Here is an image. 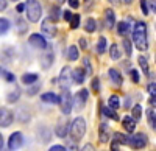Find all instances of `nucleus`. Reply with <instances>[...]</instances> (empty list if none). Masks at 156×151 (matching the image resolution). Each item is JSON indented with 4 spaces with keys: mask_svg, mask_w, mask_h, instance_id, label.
Returning <instances> with one entry per match:
<instances>
[{
    "mask_svg": "<svg viewBox=\"0 0 156 151\" xmlns=\"http://www.w3.org/2000/svg\"><path fill=\"white\" fill-rule=\"evenodd\" d=\"M133 42L137 47V50L145 52L148 48V41H147V25L144 22H137L133 28Z\"/></svg>",
    "mask_w": 156,
    "mask_h": 151,
    "instance_id": "obj_1",
    "label": "nucleus"
},
{
    "mask_svg": "<svg viewBox=\"0 0 156 151\" xmlns=\"http://www.w3.org/2000/svg\"><path fill=\"white\" fill-rule=\"evenodd\" d=\"M69 134L75 142H80L86 134V122L83 117H76L69 126Z\"/></svg>",
    "mask_w": 156,
    "mask_h": 151,
    "instance_id": "obj_2",
    "label": "nucleus"
},
{
    "mask_svg": "<svg viewBox=\"0 0 156 151\" xmlns=\"http://www.w3.org/2000/svg\"><path fill=\"white\" fill-rule=\"evenodd\" d=\"M25 14H27V19L30 22H37L41 19V14H42V8H41V3L37 0H27L25 2Z\"/></svg>",
    "mask_w": 156,
    "mask_h": 151,
    "instance_id": "obj_3",
    "label": "nucleus"
},
{
    "mask_svg": "<svg viewBox=\"0 0 156 151\" xmlns=\"http://www.w3.org/2000/svg\"><path fill=\"white\" fill-rule=\"evenodd\" d=\"M59 108H61V112L64 115H69L70 112H72V95L69 92V89H62V94L59 95Z\"/></svg>",
    "mask_w": 156,
    "mask_h": 151,
    "instance_id": "obj_4",
    "label": "nucleus"
},
{
    "mask_svg": "<svg viewBox=\"0 0 156 151\" xmlns=\"http://www.w3.org/2000/svg\"><path fill=\"white\" fill-rule=\"evenodd\" d=\"M58 83H59V87L61 89H69L72 86L73 80H72V69L70 67H62L61 73H59V78H58Z\"/></svg>",
    "mask_w": 156,
    "mask_h": 151,
    "instance_id": "obj_5",
    "label": "nucleus"
},
{
    "mask_svg": "<svg viewBox=\"0 0 156 151\" xmlns=\"http://www.w3.org/2000/svg\"><path fill=\"white\" fill-rule=\"evenodd\" d=\"M148 143V139L144 132H139V134H134V136H129L128 137V145L133 146L136 149H140V148H145Z\"/></svg>",
    "mask_w": 156,
    "mask_h": 151,
    "instance_id": "obj_6",
    "label": "nucleus"
},
{
    "mask_svg": "<svg viewBox=\"0 0 156 151\" xmlns=\"http://www.w3.org/2000/svg\"><path fill=\"white\" fill-rule=\"evenodd\" d=\"M86 101H87V91L86 89H81L80 92H76L72 97V106L76 111H81L86 106Z\"/></svg>",
    "mask_w": 156,
    "mask_h": 151,
    "instance_id": "obj_7",
    "label": "nucleus"
},
{
    "mask_svg": "<svg viewBox=\"0 0 156 151\" xmlns=\"http://www.w3.org/2000/svg\"><path fill=\"white\" fill-rule=\"evenodd\" d=\"M41 30H42V33H44L47 37H55L56 33H58L55 22L51 20L50 17H48V19H44V20L41 22Z\"/></svg>",
    "mask_w": 156,
    "mask_h": 151,
    "instance_id": "obj_8",
    "label": "nucleus"
},
{
    "mask_svg": "<svg viewBox=\"0 0 156 151\" xmlns=\"http://www.w3.org/2000/svg\"><path fill=\"white\" fill-rule=\"evenodd\" d=\"M22 143H23V136H22V132L16 131V132H12V134L9 136V139H8V148H9V151L19 149V148L22 146Z\"/></svg>",
    "mask_w": 156,
    "mask_h": 151,
    "instance_id": "obj_9",
    "label": "nucleus"
},
{
    "mask_svg": "<svg viewBox=\"0 0 156 151\" xmlns=\"http://www.w3.org/2000/svg\"><path fill=\"white\" fill-rule=\"evenodd\" d=\"M14 122V115H12V112L6 108H0V126L3 128H8L12 125Z\"/></svg>",
    "mask_w": 156,
    "mask_h": 151,
    "instance_id": "obj_10",
    "label": "nucleus"
},
{
    "mask_svg": "<svg viewBox=\"0 0 156 151\" xmlns=\"http://www.w3.org/2000/svg\"><path fill=\"white\" fill-rule=\"evenodd\" d=\"M28 42H30L34 48H39V50L47 48V41H45V37H44L42 34H39V33H33V34L28 37Z\"/></svg>",
    "mask_w": 156,
    "mask_h": 151,
    "instance_id": "obj_11",
    "label": "nucleus"
},
{
    "mask_svg": "<svg viewBox=\"0 0 156 151\" xmlns=\"http://www.w3.org/2000/svg\"><path fill=\"white\" fill-rule=\"evenodd\" d=\"M55 134L59 137V139H66L67 134H69V123H67V120H64V118L58 120L56 126H55Z\"/></svg>",
    "mask_w": 156,
    "mask_h": 151,
    "instance_id": "obj_12",
    "label": "nucleus"
},
{
    "mask_svg": "<svg viewBox=\"0 0 156 151\" xmlns=\"http://www.w3.org/2000/svg\"><path fill=\"white\" fill-rule=\"evenodd\" d=\"M111 129L106 123H101L100 125V128H98V140L100 143H108L109 139H111Z\"/></svg>",
    "mask_w": 156,
    "mask_h": 151,
    "instance_id": "obj_13",
    "label": "nucleus"
},
{
    "mask_svg": "<svg viewBox=\"0 0 156 151\" xmlns=\"http://www.w3.org/2000/svg\"><path fill=\"white\" fill-rule=\"evenodd\" d=\"M109 80L112 81V84H115L117 87H120L123 84V78H122V75L119 70H115V69H109Z\"/></svg>",
    "mask_w": 156,
    "mask_h": 151,
    "instance_id": "obj_14",
    "label": "nucleus"
},
{
    "mask_svg": "<svg viewBox=\"0 0 156 151\" xmlns=\"http://www.w3.org/2000/svg\"><path fill=\"white\" fill-rule=\"evenodd\" d=\"M72 80H73V83H76V84H83L84 83V80H86V72L83 70V69H75V70H72Z\"/></svg>",
    "mask_w": 156,
    "mask_h": 151,
    "instance_id": "obj_15",
    "label": "nucleus"
},
{
    "mask_svg": "<svg viewBox=\"0 0 156 151\" xmlns=\"http://www.w3.org/2000/svg\"><path fill=\"white\" fill-rule=\"evenodd\" d=\"M41 100L44 103H48V105H58L59 103V95L53 94V92H45L41 95Z\"/></svg>",
    "mask_w": 156,
    "mask_h": 151,
    "instance_id": "obj_16",
    "label": "nucleus"
},
{
    "mask_svg": "<svg viewBox=\"0 0 156 151\" xmlns=\"http://www.w3.org/2000/svg\"><path fill=\"white\" fill-rule=\"evenodd\" d=\"M122 125H123L125 131H128V132H133V131L136 129V122H134V118H133L131 115L123 117V118H122Z\"/></svg>",
    "mask_w": 156,
    "mask_h": 151,
    "instance_id": "obj_17",
    "label": "nucleus"
},
{
    "mask_svg": "<svg viewBox=\"0 0 156 151\" xmlns=\"http://www.w3.org/2000/svg\"><path fill=\"white\" fill-rule=\"evenodd\" d=\"M105 23H106V28H112L115 25V16H114V11L111 8L105 9Z\"/></svg>",
    "mask_w": 156,
    "mask_h": 151,
    "instance_id": "obj_18",
    "label": "nucleus"
},
{
    "mask_svg": "<svg viewBox=\"0 0 156 151\" xmlns=\"http://www.w3.org/2000/svg\"><path fill=\"white\" fill-rule=\"evenodd\" d=\"M53 59H55V56H53V53H51V52L44 53L41 56V67L42 69H48L51 64H53Z\"/></svg>",
    "mask_w": 156,
    "mask_h": 151,
    "instance_id": "obj_19",
    "label": "nucleus"
},
{
    "mask_svg": "<svg viewBox=\"0 0 156 151\" xmlns=\"http://www.w3.org/2000/svg\"><path fill=\"white\" fill-rule=\"evenodd\" d=\"M78 56H80V50H78L76 45H70L67 48V59L69 61H76Z\"/></svg>",
    "mask_w": 156,
    "mask_h": 151,
    "instance_id": "obj_20",
    "label": "nucleus"
},
{
    "mask_svg": "<svg viewBox=\"0 0 156 151\" xmlns=\"http://www.w3.org/2000/svg\"><path fill=\"white\" fill-rule=\"evenodd\" d=\"M106 47H108V41H106V37H100V39L97 41V53L98 55H103L106 52Z\"/></svg>",
    "mask_w": 156,
    "mask_h": 151,
    "instance_id": "obj_21",
    "label": "nucleus"
},
{
    "mask_svg": "<svg viewBox=\"0 0 156 151\" xmlns=\"http://www.w3.org/2000/svg\"><path fill=\"white\" fill-rule=\"evenodd\" d=\"M147 118H148V125L153 131H156V112L154 109H148L147 111Z\"/></svg>",
    "mask_w": 156,
    "mask_h": 151,
    "instance_id": "obj_22",
    "label": "nucleus"
},
{
    "mask_svg": "<svg viewBox=\"0 0 156 151\" xmlns=\"http://www.w3.org/2000/svg\"><path fill=\"white\" fill-rule=\"evenodd\" d=\"M84 30H86L87 33H94V31L97 30V22H95V19H92V17L86 19V22H84Z\"/></svg>",
    "mask_w": 156,
    "mask_h": 151,
    "instance_id": "obj_23",
    "label": "nucleus"
},
{
    "mask_svg": "<svg viewBox=\"0 0 156 151\" xmlns=\"http://www.w3.org/2000/svg\"><path fill=\"white\" fill-rule=\"evenodd\" d=\"M109 56H111V59H120V56H122V53H120V50H119V45L117 44H112L111 47H109Z\"/></svg>",
    "mask_w": 156,
    "mask_h": 151,
    "instance_id": "obj_24",
    "label": "nucleus"
},
{
    "mask_svg": "<svg viewBox=\"0 0 156 151\" xmlns=\"http://www.w3.org/2000/svg\"><path fill=\"white\" fill-rule=\"evenodd\" d=\"M37 81V75L36 73H25L22 75V83L23 84H33Z\"/></svg>",
    "mask_w": 156,
    "mask_h": 151,
    "instance_id": "obj_25",
    "label": "nucleus"
},
{
    "mask_svg": "<svg viewBox=\"0 0 156 151\" xmlns=\"http://www.w3.org/2000/svg\"><path fill=\"white\" fill-rule=\"evenodd\" d=\"M131 117L134 118V122H140V117H142V106L140 105H134L133 106V111H131Z\"/></svg>",
    "mask_w": 156,
    "mask_h": 151,
    "instance_id": "obj_26",
    "label": "nucleus"
},
{
    "mask_svg": "<svg viewBox=\"0 0 156 151\" xmlns=\"http://www.w3.org/2000/svg\"><path fill=\"white\" fill-rule=\"evenodd\" d=\"M128 31H129V23L128 22H119L117 23V33H119L120 36L128 34Z\"/></svg>",
    "mask_w": 156,
    "mask_h": 151,
    "instance_id": "obj_27",
    "label": "nucleus"
},
{
    "mask_svg": "<svg viewBox=\"0 0 156 151\" xmlns=\"http://www.w3.org/2000/svg\"><path fill=\"white\" fill-rule=\"evenodd\" d=\"M108 105H109L111 109L117 111V109H119V106H120V98L117 97V95H111L109 100H108Z\"/></svg>",
    "mask_w": 156,
    "mask_h": 151,
    "instance_id": "obj_28",
    "label": "nucleus"
},
{
    "mask_svg": "<svg viewBox=\"0 0 156 151\" xmlns=\"http://www.w3.org/2000/svg\"><path fill=\"white\" fill-rule=\"evenodd\" d=\"M9 27H11L9 20H8V19H3V17H0V36H3L5 33H8Z\"/></svg>",
    "mask_w": 156,
    "mask_h": 151,
    "instance_id": "obj_29",
    "label": "nucleus"
},
{
    "mask_svg": "<svg viewBox=\"0 0 156 151\" xmlns=\"http://www.w3.org/2000/svg\"><path fill=\"white\" fill-rule=\"evenodd\" d=\"M37 129H39V131H42V134H41V132H37V134H39V139L42 137V142H48V140H50V137H51L50 129L45 128V126H41V128H37Z\"/></svg>",
    "mask_w": 156,
    "mask_h": 151,
    "instance_id": "obj_30",
    "label": "nucleus"
},
{
    "mask_svg": "<svg viewBox=\"0 0 156 151\" xmlns=\"http://www.w3.org/2000/svg\"><path fill=\"white\" fill-rule=\"evenodd\" d=\"M19 97H20V91H19V89H14L12 92H9V94H8L6 101H8V103H16L17 100H19Z\"/></svg>",
    "mask_w": 156,
    "mask_h": 151,
    "instance_id": "obj_31",
    "label": "nucleus"
},
{
    "mask_svg": "<svg viewBox=\"0 0 156 151\" xmlns=\"http://www.w3.org/2000/svg\"><path fill=\"white\" fill-rule=\"evenodd\" d=\"M112 137H114V140H115L117 143H120V145H128V137L123 136L122 132H115Z\"/></svg>",
    "mask_w": 156,
    "mask_h": 151,
    "instance_id": "obj_32",
    "label": "nucleus"
},
{
    "mask_svg": "<svg viewBox=\"0 0 156 151\" xmlns=\"http://www.w3.org/2000/svg\"><path fill=\"white\" fill-rule=\"evenodd\" d=\"M103 115H106V117H109V118H112V120H119L117 112H115L114 109H111V108H103Z\"/></svg>",
    "mask_w": 156,
    "mask_h": 151,
    "instance_id": "obj_33",
    "label": "nucleus"
},
{
    "mask_svg": "<svg viewBox=\"0 0 156 151\" xmlns=\"http://www.w3.org/2000/svg\"><path fill=\"white\" fill-rule=\"evenodd\" d=\"M59 17H61V9L58 6H53V8L50 9V19L53 20V22H56Z\"/></svg>",
    "mask_w": 156,
    "mask_h": 151,
    "instance_id": "obj_34",
    "label": "nucleus"
},
{
    "mask_svg": "<svg viewBox=\"0 0 156 151\" xmlns=\"http://www.w3.org/2000/svg\"><path fill=\"white\" fill-rule=\"evenodd\" d=\"M139 66L142 67V72L145 75H148V61L145 56H139Z\"/></svg>",
    "mask_w": 156,
    "mask_h": 151,
    "instance_id": "obj_35",
    "label": "nucleus"
},
{
    "mask_svg": "<svg viewBox=\"0 0 156 151\" xmlns=\"http://www.w3.org/2000/svg\"><path fill=\"white\" fill-rule=\"evenodd\" d=\"M69 22H70V28L72 30H76L78 25H80V16H78V14H72V19Z\"/></svg>",
    "mask_w": 156,
    "mask_h": 151,
    "instance_id": "obj_36",
    "label": "nucleus"
},
{
    "mask_svg": "<svg viewBox=\"0 0 156 151\" xmlns=\"http://www.w3.org/2000/svg\"><path fill=\"white\" fill-rule=\"evenodd\" d=\"M83 64H84V72H86V75H92V66H90L89 56H86V58L83 59Z\"/></svg>",
    "mask_w": 156,
    "mask_h": 151,
    "instance_id": "obj_37",
    "label": "nucleus"
},
{
    "mask_svg": "<svg viewBox=\"0 0 156 151\" xmlns=\"http://www.w3.org/2000/svg\"><path fill=\"white\" fill-rule=\"evenodd\" d=\"M123 47H125V53H126V56H131V52H133V47H131V41L128 39V37H125L123 39Z\"/></svg>",
    "mask_w": 156,
    "mask_h": 151,
    "instance_id": "obj_38",
    "label": "nucleus"
},
{
    "mask_svg": "<svg viewBox=\"0 0 156 151\" xmlns=\"http://www.w3.org/2000/svg\"><path fill=\"white\" fill-rule=\"evenodd\" d=\"M140 8H142V12H144V16H148V2L147 0H140Z\"/></svg>",
    "mask_w": 156,
    "mask_h": 151,
    "instance_id": "obj_39",
    "label": "nucleus"
},
{
    "mask_svg": "<svg viewBox=\"0 0 156 151\" xmlns=\"http://www.w3.org/2000/svg\"><path fill=\"white\" fill-rule=\"evenodd\" d=\"M129 75H131V80H133V83H139V72H137V70L131 69V70H129Z\"/></svg>",
    "mask_w": 156,
    "mask_h": 151,
    "instance_id": "obj_40",
    "label": "nucleus"
},
{
    "mask_svg": "<svg viewBox=\"0 0 156 151\" xmlns=\"http://www.w3.org/2000/svg\"><path fill=\"white\" fill-rule=\"evenodd\" d=\"M17 27H19V33H23L27 30V25H25V22L22 19H17Z\"/></svg>",
    "mask_w": 156,
    "mask_h": 151,
    "instance_id": "obj_41",
    "label": "nucleus"
},
{
    "mask_svg": "<svg viewBox=\"0 0 156 151\" xmlns=\"http://www.w3.org/2000/svg\"><path fill=\"white\" fill-rule=\"evenodd\" d=\"M37 91H39V84H33V86L30 87V89L27 91V94H28V95L31 97V95H34V94H36Z\"/></svg>",
    "mask_w": 156,
    "mask_h": 151,
    "instance_id": "obj_42",
    "label": "nucleus"
},
{
    "mask_svg": "<svg viewBox=\"0 0 156 151\" xmlns=\"http://www.w3.org/2000/svg\"><path fill=\"white\" fill-rule=\"evenodd\" d=\"M92 91L94 92H98L100 91V81H98V78H94L92 80Z\"/></svg>",
    "mask_w": 156,
    "mask_h": 151,
    "instance_id": "obj_43",
    "label": "nucleus"
},
{
    "mask_svg": "<svg viewBox=\"0 0 156 151\" xmlns=\"http://www.w3.org/2000/svg\"><path fill=\"white\" fill-rule=\"evenodd\" d=\"M2 75H3V77L6 78V81H9V83H12V81L16 80V78H14V75H12V73H9V72H5V70H3V73H2Z\"/></svg>",
    "mask_w": 156,
    "mask_h": 151,
    "instance_id": "obj_44",
    "label": "nucleus"
},
{
    "mask_svg": "<svg viewBox=\"0 0 156 151\" xmlns=\"http://www.w3.org/2000/svg\"><path fill=\"white\" fill-rule=\"evenodd\" d=\"M147 91L150 92V95H156V84H154V83L148 84V87H147Z\"/></svg>",
    "mask_w": 156,
    "mask_h": 151,
    "instance_id": "obj_45",
    "label": "nucleus"
},
{
    "mask_svg": "<svg viewBox=\"0 0 156 151\" xmlns=\"http://www.w3.org/2000/svg\"><path fill=\"white\" fill-rule=\"evenodd\" d=\"M48 151H66V146H62V145H53V146H50Z\"/></svg>",
    "mask_w": 156,
    "mask_h": 151,
    "instance_id": "obj_46",
    "label": "nucleus"
},
{
    "mask_svg": "<svg viewBox=\"0 0 156 151\" xmlns=\"http://www.w3.org/2000/svg\"><path fill=\"white\" fill-rule=\"evenodd\" d=\"M66 151H78V146H76L75 140H73L72 143H69V145L66 146Z\"/></svg>",
    "mask_w": 156,
    "mask_h": 151,
    "instance_id": "obj_47",
    "label": "nucleus"
},
{
    "mask_svg": "<svg viewBox=\"0 0 156 151\" xmlns=\"http://www.w3.org/2000/svg\"><path fill=\"white\" fill-rule=\"evenodd\" d=\"M81 151H95V148H94L92 143H86V145L81 148Z\"/></svg>",
    "mask_w": 156,
    "mask_h": 151,
    "instance_id": "obj_48",
    "label": "nucleus"
},
{
    "mask_svg": "<svg viewBox=\"0 0 156 151\" xmlns=\"http://www.w3.org/2000/svg\"><path fill=\"white\" fill-rule=\"evenodd\" d=\"M62 17L66 19V20H70V19H72V12H70L69 9H66V11H62Z\"/></svg>",
    "mask_w": 156,
    "mask_h": 151,
    "instance_id": "obj_49",
    "label": "nucleus"
},
{
    "mask_svg": "<svg viewBox=\"0 0 156 151\" xmlns=\"http://www.w3.org/2000/svg\"><path fill=\"white\" fill-rule=\"evenodd\" d=\"M69 5L70 8H78L80 6V0H69Z\"/></svg>",
    "mask_w": 156,
    "mask_h": 151,
    "instance_id": "obj_50",
    "label": "nucleus"
},
{
    "mask_svg": "<svg viewBox=\"0 0 156 151\" xmlns=\"http://www.w3.org/2000/svg\"><path fill=\"white\" fill-rule=\"evenodd\" d=\"M6 6H8V0H0V12L6 9Z\"/></svg>",
    "mask_w": 156,
    "mask_h": 151,
    "instance_id": "obj_51",
    "label": "nucleus"
},
{
    "mask_svg": "<svg viewBox=\"0 0 156 151\" xmlns=\"http://www.w3.org/2000/svg\"><path fill=\"white\" fill-rule=\"evenodd\" d=\"M119 146H120V143H117L115 140H112V143H111V151H119Z\"/></svg>",
    "mask_w": 156,
    "mask_h": 151,
    "instance_id": "obj_52",
    "label": "nucleus"
},
{
    "mask_svg": "<svg viewBox=\"0 0 156 151\" xmlns=\"http://www.w3.org/2000/svg\"><path fill=\"white\" fill-rule=\"evenodd\" d=\"M123 106H125L126 109H128L129 106H131V98H129V97H126V98H125V103H123Z\"/></svg>",
    "mask_w": 156,
    "mask_h": 151,
    "instance_id": "obj_53",
    "label": "nucleus"
},
{
    "mask_svg": "<svg viewBox=\"0 0 156 151\" xmlns=\"http://www.w3.org/2000/svg\"><path fill=\"white\" fill-rule=\"evenodd\" d=\"M16 9H17V12H22V11H25V3H19Z\"/></svg>",
    "mask_w": 156,
    "mask_h": 151,
    "instance_id": "obj_54",
    "label": "nucleus"
},
{
    "mask_svg": "<svg viewBox=\"0 0 156 151\" xmlns=\"http://www.w3.org/2000/svg\"><path fill=\"white\" fill-rule=\"evenodd\" d=\"M80 47H81V48H86V47H87V44H86V39H84V37H81V39H80Z\"/></svg>",
    "mask_w": 156,
    "mask_h": 151,
    "instance_id": "obj_55",
    "label": "nucleus"
},
{
    "mask_svg": "<svg viewBox=\"0 0 156 151\" xmlns=\"http://www.w3.org/2000/svg\"><path fill=\"white\" fill-rule=\"evenodd\" d=\"M150 9L153 12H156V0H154V2H150Z\"/></svg>",
    "mask_w": 156,
    "mask_h": 151,
    "instance_id": "obj_56",
    "label": "nucleus"
},
{
    "mask_svg": "<svg viewBox=\"0 0 156 151\" xmlns=\"http://www.w3.org/2000/svg\"><path fill=\"white\" fill-rule=\"evenodd\" d=\"M150 105L156 106V95H151V98H150Z\"/></svg>",
    "mask_w": 156,
    "mask_h": 151,
    "instance_id": "obj_57",
    "label": "nucleus"
},
{
    "mask_svg": "<svg viewBox=\"0 0 156 151\" xmlns=\"http://www.w3.org/2000/svg\"><path fill=\"white\" fill-rule=\"evenodd\" d=\"M119 2H120V0H109L111 5H119Z\"/></svg>",
    "mask_w": 156,
    "mask_h": 151,
    "instance_id": "obj_58",
    "label": "nucleus"
},
{
    "mask_svg": "<svg viewBox=\"0 0 156 151\" xmlns=\"http://www.w3.org/2000/svg\"><path fill=\"white\" fill-rule=\"evenodd\" d=\"M3 146V137H2V134H0V148Z\"/></svg>",
    "mask_w": 156,
    "mask_h": 151,
    "instance_id": "obj_59",
    "label": "nucleus"
},
{
    "mask_svg": "<svg viewBox=\"0 0 156 151\" xmlns=\"http://www.w3.org/2000/svg\"><path fill=\"white\" fill-rule=\"evenodd\" d=\"M123 2H125L126 5H129V3H131V2H133V0H123Z\"/></svg>",
    "mask_w": 156,
    "mask_h": 151,
    "instance_id": "obj_60",
    "label": "nucleus"
},
{
    "mask_svg": "<svg viewBox=\"0 0 156 151\" xmlns=\"http://www.w3.org/2000/svg\"><path fill=\"white\" fill-rule=\"evenodd\" d=\"M3 73V70H2V67H0V75H2Z\"/></svg>",
    "mask_w": 156,
    "mask_h": 151,
    "instance_id": "obj_61",
    "label": "nucleus"
},
{
    "mask_svg": "<svg viewBox=\"0 0 156 151\" xmlns=\"http://www.w3.org/2000/svg\"><path fill=\"white\" fill-rule=\"evenodd\" d=\"M11 2H19V0H11Z\"/></svg>",
    "mask_w": 156,
    "mask_h": 151,
    "instance_id": "obj_62",
    "label": "nucleus"
},
{
    "mask_svg": "<svg viewBox=\"0 0 156 151\" xmlns=\"http://www.w3.org/2000/svg\"><path fill=\"white\" fill-rule=\"evenodd\" d=\"M59 2H61V3H62V2H64V0H59Z\"/></svg>",
    "mask_w": 156,
    "mask_h": 151,
    "instance_id": "obj_63",
    "label": "nucleus"
}]
</instances>
